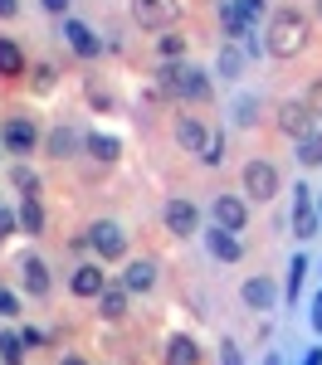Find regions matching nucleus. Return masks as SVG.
<instances>
[{
	"label": "nucleus",
	"instance_id": "obj_1",
	"mask_svg": "<svg viewBox=\"0 0 322 365\" xmlns=\"http://www.w3.org/2000/svg\"><path fill=\"white\" fill-rule=\"evenodd\" d=\"M308 39H313V20H308L298 5H283V10L268 15L263 44H268V54H273V58H298L303 49H308Z\"/></svg>",
	"mask_w": 322,
	"mask_h": 365
},
{
	"label": "nucleus",
	"instance_id": "obj_2",
	"mask_svg": "<svg viewBox=\"0 0 322 365\" xmlns=\"http://www.w3.org/2000/svg\"><path fill=\"white\" fill-rule=\"evenodd\" d=\"M156 88H161L166 98H176V103H210V93H215V83H210L205 68H186V63H176V58L161 63Z\"/></svg>",
	"mask_w": 322,
	"mask_h": 365
},
{
	"label": "nucleus",
	"instance_id": "obj_3",
	"mask_svg": "<svg viewBox=\"0 0 322 365\" xmlns=\"http://www.w3.org/2000/svg\"><path fill=\"white\" fill-rule=\"evenodd\" d=\"M88 249L98 253L103 263H117V258H127V234L113 220H98V225H88Z\"/></svg>",
	"mask_w": 322,
	"mask_h": 365
},
{
	"label": "nucleus",
	"instance_id": "obj_4",
	"mask_svg": "<svg viewBox=\"0 0 322 365\" xmlns=\"http://www.w3.org/2000/svg\"><path fill=\"white\" fill-rule=\"evenodd\" d=\"M132 20L142 29H171L181 20V0H132Z\"/></svg>",
	"mask_w": 322,
	"mask_h": 365
},
{
	"label": "nucleus",
	"instance_id": "obj_5",
	"mask_svg": "<svg viewBox=\"0 0 322 365\" xmlns=\"http://www.w3.org/2000/svg\"><path fill=\"white\" fill-rule=\"evenodd\" d=\"M161 220H166V234H176V239H191V234H201V210H196V205H191L186 195L166 200Z\"/></svg>",
	"mask_w": 322,
	"mask_h": 365
},
{
	"label": "nucleus",
	"instance_id": "obj_6",
	"mask_svg": "<svg viewBox=\"0 0 322 365\" xmlns=\"http://www.w3.org/2000/svg\"><path fill=\"white\" fill-rule=\"evenodd\" d=\"M318 229H322L318 200H313L308 185H298V190H293V234H298V239H318Z\"/></svg>",
	"mask_w": 322,
	"mask_h": 365
},
{
	"label": "nucleus",
	"instance_id": "obj_7",
	"mask_svg": "<svg viewBox=\"0 0 322 365\" xmlns=\"http://www.w3.org/2000/svg\"><path fill=\"white\" fill-rule=\"evenodd\" d=\"M244 195L249 200H273L278 195V166H268V161H259V156H254V161H249V166H244Z\"/></svg>",
	"mask_w": 322,
	"mask_h": 365
},
{
	"label": "nucleus",
	"instance_id": "obj_8",
	"mask_svg": "<svg viewBox=\"0 0 322 365\" xmlns=\"http://www.w3.org/2000/svg\"><path fill=\"white\" fill-rule=\"evenodd\" d=\"M0 141L10 146V156H29V151L39 146V127H34V117H10V122L0 127Z\"/></svg>",
	"mask_w": 322,
	"mask_h": 365
},
{
	"label": "nucleus",
	"instance_id": "obj_9",
	"mask_svg": "<svg viewBox=\"0 0 322 365\" xmlns=\"http://www.w3.org/2000/svg\"><path fill=\"white\" fill-rule=\"evenodd\" d=\"M313 122H318V113H313V108H308V98H298V103H283V108H278V132H283V137H308V132H313Z\"/></svg>",
	"mask_w": 322,
	"mask_h": 365
},
{
	"label": "nucleus",
	"instance_id": "obj_10",
	"mask_svg": "<svg viewBox=\"0 0 322 365\" xmlns=\"http://www.w3.org/2000/svg\"><path fill=\"white\" fill-rule=\"evenodd\" d=\"M15 268H20V282H25L29 297H49V292H54V282H49V268H44V258H39V253H25Z\"/></svg>",
	"mask_w": 322,
	"mask_h": 365
},
{
	"label": "nucleus",
	"instance_id": "obj_11",
	"mask_svg": "<svg viewBox=\"0 0 322 365\" xmlns=\"http://www.w3.org/2000/svg\"><path fill=\"white\" fill-rule=\"evenodd\" d=\"M210 220H215L220 229H234V234H239V229L249 225V210H244L239 195H215L210 200Z\"/></svg>",
	"mask_w": 322,
	"mask_h": 365
},
{
	"label": "nucleus",
	"instance_id": "obj_12",
	"mask_svg": "<svg viewBox=\"0 0 322 365\" xmlns=\"http://www.w3.org/2000/svg\"><path fill=\"white\" fill-rule=\"evenodd\" d=\"M239 297H244V307L249 312H273L278 307V287H273V278H244V287H239Z\"/></svg>",
	"mask_w": 322,
	"mask_h": 365
},
{
	"label": "nucleus",
	"instance_id": "obj_13",
	"mask_svg": "<svg viewBox=\"0 0 322 365\" xmlns=\"http://www.w3.org/2000/svg\"><path fill=\"white\" fill-rule=\"evenodd\" d=\"M64 44H69L79 58H98V54H103V39H98L84 20H64Z\"/></svg>",
	"mask_w": 322,
	"mask_h": 365
},
{
	"label": "nucleus",
	"instance_id": "obj_14",
	"mask_svg": "<svg viewBox=\"0 0 322 365\" xmlns=\"http://www.w3.org/2000/svg\"><path fill=\"white\" fill-rule=\"evenodd\" d=\"M205 249H210V258H220V263H239L244 258V244L234 239V229H220V225L205 229Z\"/></svg>",
	"mask_w": 322,
	"mask_h": 365
},
{
	"label": "nucleus",
	"instance_id": "obj_15",
	"mask_svg": "<svg viewBox=\"0 0 322 365\" xmlns=\"http://www.w3.org/2000/svg\"><path fill=\"white\" fill-rule=\"evenodd\" d=\"M69 287H74V297H98V292L108 287L103 263H79V268H74V278H69Z\"/></svg>",
	"mask_w": 322,
	"mask_h": 365
},
{
	"label": "nucleus",
	"instance_id": "obj_16",
	"mask_svg": "<svg viewBox=\"0 0 322 365\" xmlns=\"http://www.w3.org/2000/svg\"><path fill=\"white\" fill-rule=\"evenodd\" d=\"M127 302H132V292H127L122 282H108V287L98 292V317H103V322H122V317H127Z\"/></svg>",
	"mask_w": 322,
	"mask_h": 365
},
{
	"label": "nucleus",
	"instance_id": "obj_17",
	"mask_svg": "<svg viewBox=\"0 0 322 365\" xmlns=\"http://www.w3.org/2000/svg\"><path fill=\"white\" fill-rule=\"evenodd\" d=\"M156 273H161V268H156L151 258H132L127 273H122V287H127V292H151V287H156Z\"/></svg>",
	"mask_w": 322,
	"mask_h": 365
},
{
	"label": "nucleus",
	"instance_id": "obj_18",
	"mask_svg": "<svg viewBox=\"0 0 322 365\" xmlns=\"http://www.w3.org/2000/svg\"><path fill=\"white\" fill-rule=\"evenodd\" d=\"M79 146H84V132H79V127H54V132L44 137V151H49L54 161H69Z\"/></svg>",
	"mask_w": 322,
	"mask_h": 365
},
{
	"label": "nucleus",
	"instance_id": "obj_19",
	"mask_svg": "<svg viewBox=\"0 0 322 365\" xmlns=\"http://www.w3.org/2000/svg\"><path fill=\"white\" fill-rule=\"evenodd\" d=\"M176 141H181L186 151H196V156H201L205 141H210V127H205L201 117H181V122H176Z\"/></svg>",
	"mask_w": 322,
	"mask_h": 365
},
{
	"label": "nucleus",
	"instance_id": "obj_20",
	"mask_svg": "<svg viewBox=\"0 0 322 365\" xmlns=\"http://www.w3.org/2000/svg\"><path fill=\"white\" fill-rule=\"evenodd\" d=\"M84 146H88V156H93V161H103V166H113L117 156H122V141L108 137V132H88Z\"/></svg>",
	"mask_w": 322,
	"mask_h": 365
},
{
	"label": "nucleus",
	"instance_id": "obj_21",
	"mask_svg": "<svg viewBox=\"0 0 322 365\" xmlns=\"http://www.w3.org/2000/svg\"><path fill=\"white\" fill-rule=\"evenodd\" d=\"M166 365H201V346H196V336H181V331H176V336L166 341Z\"/></svg>",
	"mask_w": 322,
	"mask_h": 365
},
{
	"label": "nucleus",
	"instance_id": "obj_22",
	"mask_svg": "<svg viewBox=\"0 0 322 365\" xmlns=\"http://www.w3.org/2000/svg\"><path fill=\"white\" fill-rule=\"evenodd\" d=\"M244 58H249V54H244L234 39H225V44H220V58H215V73H220V78H239Z\"/></svg>",
	"mask_w": 322,
	"mask_h": 365
},
{
	"label": "nucleus",
	"instance_id": "obj_23",
	"mask_svg": "<svg viewBox=\"0 0 322 365\" xmlns=\"http://www.w3.org/2000/svg\"><path fill=\"white\" fill-rule=\"evenodd\" d=\"M25 73V49L15 39H0V78H20Z\"/></svg>",
	"mask_w": 322,
	"mask_h": 365
},
{
	"label": "nucleus",
	"instance_id": "obj_24",
	"mask_svg": "<svg viewBox=\"0 0 322 365\" xmlns=\"http://www.w3.org/2000/svg\"><path fill=\"white\" fill-rule=\"evenodd\" d=\"M15 215H20V229L25 234H44V205H39V195H25Z\"/></svg>",
	"mask_w": 322,
	"mask_h": 365
},
{
	"label": "nucleus",
	"instance_id": "obj_25",
	"mask_svg": "<svg viewBox=\"0 0 322 365\" xmlns=\"http://www.w3.org/2000/svg\"><path fill=\"white\" fill-rule=\"evenodd\" d=\"M220 25H225V39H244L254 29V25H244V15H239L234 0H220Z\"/></svg>",
	"mask_w": 322,
	"mask_h": 365
},
{
	"label": "nucleus",
	"instance_id": "obj_26",
	"mask_svg": "<svg viewBox=\"0 0 322 365\" xmlns=\"http://www.w3.org/2000/svg\"><path fill=\"white\" fill-rule=\"evenodd\" d=\"M25 336L20 331H0V365H25Z\"/></svg>",
	"mask_w": 322,
	"mask_h": 365
},
{
	"label": "nucleus",
	"instance_id": "obj_27",
	"mask_svg": "<svg viewBox=\"0 0 322 365\" xmlns=\"http://www.w3.org/2000/svg\"><path fill=\"white\" fill-rule=\"evenodd\" d=\"M298 161L303 166H322V132L313 127L308 137H298Z\"/></svg>",
	"mask_w": 322,
	"mask_h": 365
},
{
	"label": "nucleus",
	"instance_id": "obj_28",
	"mask_svg": "<svg viewBox=\"0 0 322 365\" xmlns=\"http://www.w3.org/2000/svg\"><path fill=\"white\" fill-rule=\"evenodd\" d=\"M259 122V98L254 93H239L234 98V127H254Z\"/></svg>",
	"mask_w": 322,
	"mask_h": 365
},
{
	"label": "nucleus",
	"instance_id": "obj_29",
	"mask_svg": "<svg viewBox=\"0 0 322 365\" xmlns=\"http://www.w3.org/2000/svg\"><path fill=\"white\" fill-rule=\"evenodd\" d=\"M10 180H15V190H20V195H39V175H34L25 161H15V166H10Z\"/></svg>",
	"mask_w": 322,
	"mask_h": 365
},
{
	"label": "nucleus",
	"instance_id": "obj_30",
	"mask_svg": "<svg viewBox=\"0 0 322 365\" xmlns=\"http://www.w3.org/2000/svg\"><path fill=\"white\" fill-rule=\"evenodd\" d=\"M303 278H308V258L303 253H293V263H288V302H298V292H303Z\"/></svg>",
	"mask_w": 322,
	"mask_h": 365
},
{
	"label": "nucleus",
	"instance_id": "obj_31",
	"mask_svg": "<svg viewBox=\"0 0 322 365\" xmlns=\"http://www.w3.org/2000/svg\"><path fill=\"white\" fill-rule=\"evenodd\" d=\"M201 161H205V166H220V161H225V137H220V132H210V141H205V151H201Z\"/></svg>",
	"mask_w": 322,
	"mask_h": 365
},
{
	"label": "nucleus",
	"instance_id": "obj_32",
	"mask_svg": "<svg viewBox=\"0 0 322 365\" xmlns=\"http://www.w3.org/2000/svg\"><path fill=\"white\" fill-rule=\"evenodd\" d=\"M234 5H239V15H244V25H254V29H259L263 10H268V0H234Z\"/></svg>",
	"mask_w": 322,
	"mask_h": 365
},
{
	"label": "nucleus",
	"instance_id": "obj_33",
	"mask_svg": "<svg viewBox=\"0 0 322 365\" xmlns=\"http://www.w3.org/2000/svg\"><path fill=\"white\" fill-rule=\"evenodd\" d=\"M156 49H161V58H181V54H186V39H181V34H171V29H166V34H161V44H156Z\"/></svg>",
	"mask_w": 322,
	"mask_h": 365
},
{
	"label": "nucleus",
	"instance_id": "obj_34",
	"mask_svg": "<svg viewBox=\"0 0 322 365\" xmlns=\"http://www.w3.org/2000/svg\"><path fill=\"white\" fill-rule=\"evenodd\" d=\"M88 103L108 113V108H113V93H108V88H98V83H88Z\"/></svg>",
	"mask_w": 322,
	"mask_h": 365
},
{
	"label": "nucleus",
	"instance_id": "obj_35",
	"mask_svg": "<svg viewBox=\"0 0 322 365\" xmlns=\"http://www.w3.org/2000/svg\"><path fill=\"white\" fill-rule=\"evenodd\" d=\"M15 229H20V215H15V210H5V205H0V239H10V234H15Z\"/></svg>",
	"mask_w": 322,
	"mask_h": 365
},
{
	"label": "nucleus",
	"instance_id": "obj_36",
	"mask_svg": "<svg viewBox=\"0 0 322 365\" xmlns=\"http://www.w3.org/2000/svg\"><path fill=\"white\" fill-rule=\"evenodd\" d=\"M0 317H20V297L10 287H0Z\"/></svg>",
	"mask_w": 322,
	"mask_h": 365
},
{
	"label": "nucleus",
	"instance_id": "obj_37",
	"mask_svg": "<svg viewBox=\"0 0 322 365\" xmlns=\"http://www.w3.org/2000/svg\"><path fill=\"white\" fill-rule=\"evenodd\" d=\"M220 361H225V365H244V361H239V346H234V341H220Z\"/></svg>",
	"mask_w": 322,
	"mask_h": 365
},
{
	"label": "nucleus",
	"instance_id": "obj_38",
	"mask_svg": "<svg viewBox=\"0 0 322 365\" xmlns=\"http://www.w3.org/2000/svg\"><path fill=\"white\" fill-rule=\"evenodd\" d=\"M308 108L322 117V78H313V88H308Z\"/></svg>",
	"mask_w": 322,
	"mask_h": 365
},
{
	"label": "nucleus",
	"instance_id": "obj_39",
	"mask_svg": "<svg viewBox=\"0 0 322 365\" xmlns=\"http://www.w3.org/2000/svg\"><path fill=\"white\" fill-rule=\"evenodd\" d=\"M20 15V0H0V20H15Z\"/></svg>",
	"mask_w": 322,
	"mask_h": 365
},
{
	"label": "nucleus",
	"instance_id": "obj_40",
	"mask_svg": "<svg viewBox=\"0 0 322 365\" xmlns=\"http://www.w3.org/2000/svg\"><path fill=\"white\" fill-rule=\"evenodd\" d=\"M313 331H318V336H322V292H318V297H313Z\"/></svg>",
	"mask_w": 322,
	"mask_h": 365
},
{
	"label": "nucleus",
	"instance_id": "obj_41",
	"mask_svg": "<svg viewBox=\"0 0 322 365\" xmlns=\"http://www.w3.org/2000/svg\"><path fill=\"white\" fill-rule=\"evenodd\" d=\"M20 336H25V346H44V331H34V327H25Z\"/></svg>",
	"mask_w": 322,
	"mask_h": 365
},
{
	"label": "nucleus",
	"instance_id": "obj_42",
	"mask_svg": "<svg viewBox=\"0 0 322 365\" xmlns=\"http://www.w3.org/2000/svg\"><path fill=\"white\" fill-rule=\"evenodd\" d=\"M39 5H44L49 15H64V10H69V0H39Z\"/></svg>",
	"mask_w": 322,
	"mask_h": 365
},
{
	"label": "nucleus",
	"instance_id": "obj_43",
	"mask_svg": "<svg viewBox=\"0 0 322 365\" xmlns=\"http://www.w3.org/2000/svg\"><path fill=\"white\" fill-rule=\"evenodd\" d=\"M303 365H322V346H313V351L303 356Z\"/></svg>",
	"mask_w": 322,
	"mask_h": 365
},
{
	"label": "nucleus",
	"instance_id": "obj_44",
	"mask_svg": "<svg viewBox=\"0 0 322 365\" xmlns=\"http://www.w3.org/2000/svg\"><path fill=\"white\" fill-rule=\"evenodd\" d=\"M59 365H84V361H79V356H64V361H59Z\"/></svg>",
	"mask_w": 322,
	"mask_h": 365
},
{
	"label": "nucleus",
	"instance_id": "obj_45",
	"mask_svg": "<svg viewBox=\"0 0 322 365\" xmlns=\"http://www.w3.org/2000/svg\"><path fill=\"white\" fill-rule=\"evenodd\" d=\"M318 20H322V0H318Z\"/></svg>",
	"mask_w": 322,
	"mask_h": 365
},
{
	"label": "nucleus",
	"instance_id": "obj_46",
	"mask_svg": "<svg viewBox=\"0 0 322 365\" xmlns=\"http://www.w3.org/2000/svg\"><path fill=\"white\" fill-rule=\"evenodd\" d=\"M318 215H322V195H318Z\"/></svg>",
	"mask_w": 322,
	"mask_h": 365
}]
</instances>
